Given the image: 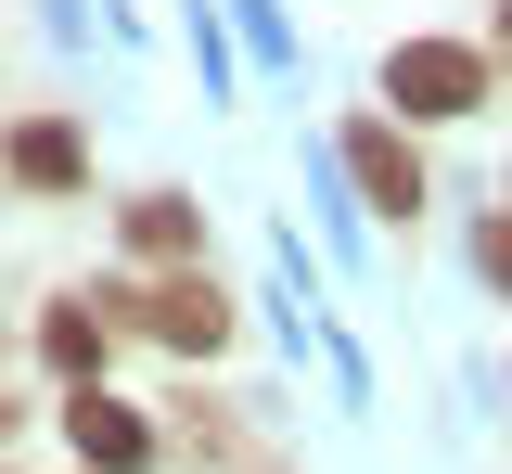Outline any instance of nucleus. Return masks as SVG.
<instances>
[{
    "label": "nucleus",
    "instance_id": "obj_1",
    "mask_svg": "<svg viewBox=\"0 0 512 474\" xmlns=\"http://www.w3.org/2000/svg\"><path fill=\"white\" fill-rule=\"evenodd\" d=\"M384 103H397V116H474V103H487V52H461V39H397Z\"/></svg>",
    "mask_w": 512,
    "mask_h": 474
},
{
    "label": "nucleus",
    "instance_id": "obj_2",
    "mask_svg": "<svg viewBox=\"0 0 512 474\" xmlns=\"http://www.w3.org/2000/svg\"><path fill=\"white\" fill-rule=\"evenodd\" d=\"M103 308H116V321H141V334H154V346H180V359H205V346L231 334V295H218V282H205V270H180V282H154V295H103Z\"/></svg>",
    "mask_w": 512,
    "mask_h": 474
},
{
    "label": "nucleus",
    "instance_id": "obj_3",
    "mask_svg": "<svg viewBox=\"0 0 512 474\" xmlns=\"http://www.w3.org/2000/svg\"><path fill=\"white\" fill-rule=\"evenodd\" d=\"M64 436H77L90 474H141V462H154V423H141L116 385H77V398H64Z\"/></svg>",
    "mask_w": 512,
    "mask_h": 474
},
{
    "label": "nucleus",
    "instance_id": "obj_4",
    "mask_svg": "<svg viewBox=\"0 0 512 474\" xmlns=\"http://www.w3.org/2000/svg\"><path fill=\"white\" fill-rule=\"evenodd\" d=\"M346 180H359L384 218H410V205H423V167H410V141H397V129H346Z\"/></svg>",
    "mask_w": 512,
    "mask_h": 474
},
{
    "label": "nucleus",
    "instance_id": "obj_5",
    "mask_svg": "<svg viewBox=\"0 0 512 474\" xmlns=\"http://www.w3.org/2000/svg\"><path fill=\"white\" fill-rule=\"evenodd\" d=\"M39 346H52V372H64V385H103V346H116V308L64 295L52 321H39Z\"/></svg>",
    "mask_w": 512,
    "mask_h": 474
},
{
    "label": "nucleus",
    "instance_id": "obj_6",
    "mask_svg": "<svg viewBox=\"0 0 512 474\" xmlns=\"http://www.w3.org/2000/svg\"><path fill=\"white\" fill-rule=\"evenodd\" d=\"M13 180H26V193H77V129H64V116H26V129H13Z\"/></svg>",
    "mask_w": 512,
    "mask_h": 474
},
{
    "label": "nucleus",
    "instance_id": "obj_7",
    "mask_svg": "<svg viewBox=\"0 0 512 474\" xmlns=\"http://www.w3.org/2000/svg\"><path fill=\"white\" fill-rule=\"evenodd\" d=\"M128 244H141V257H192V205L180 193H141L128 205Z\"/></svg>",
    "mask_w": 512,
    "mask_h": 474
},
{
    "label": "nucleus",
    "instance_id": "obj_8",
    "mask_svg": "<svg viewBox=\"0 0 512 474\" xmlns=\"http://www.w3.org/2000/svg\"><path fill=\"white\" fill-rule=\"evenodd\" d=\"M474 257H487V282L512 295V218H487V231H474Z\"/></svg>",
    "mask_w": 512,
    "mask_h": 474
},
{
    "label": "nucleus",
    "instance_id": "obj_9",
    "mask_svg": "<svg viewBox=\"0 0 512 474\" xmlns=\"http://www.w3.org/2000/svg\"><path fill=\"white\" fill-rule=\"evenodd\" d=\"M500 52H512V0H500Z\"/></svg>",
    "mask_w": 512,
    "mask_h": 474
}]
</instances>
